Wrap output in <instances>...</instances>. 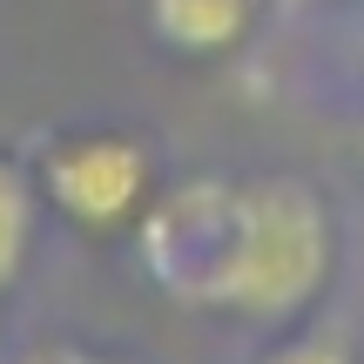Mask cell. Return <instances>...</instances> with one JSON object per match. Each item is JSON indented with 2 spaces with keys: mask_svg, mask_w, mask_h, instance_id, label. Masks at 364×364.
<instances>
[{
  "mask_svg": "<svg viewBox=\"0 0 364 364\" xmlns=\"http://www.w3.org/2000/svg\"><path fill=\"white\" fill-rule=\"evenodd\" d=\"M331 263H338V230L324 196L297 176H243L230 189V223L203 311L243 324H297L324 297Z\"/></svg>",
  "mask_w": 364,
  "mask_h": 364,
  "instance_id": "1",
  "label": "cell"
},
{
  "mask_svg": "<svg viewBox=\"0 0 364 364\" xmlns=\"http://www.w3.org/2000/svg\"><path fill=\"white\" fill-rule=\"evenodd\" d=\"M27 169H34L41 209H54L68 230L95 236V243L135 236V223L162 196L156 149L129 129H102V122L95 129H61Z\"/></svg>",
  "mask_w": 364,
  "mask_h": 364,
  "instance_id": "2",
  "label": "cell"
},
{
  "mask_svg": "<svg viewBox=\"0 0 364 364\" xmlns=\"http://www.w3.org/2000/svg\"><path fill=\"white\" fill-rule=\"evenodd\" d=\"M142 27L182 61H223L250 41L257 0H142Z\"/></svg>",
  "mask_w": 364,
  "mask_h": 364,
  "instance_id": "3",
  "label": "cell"
},
{
  "mask_svg": "<svg viewBox=\"0 0 364 364\" xmlns=\"http://www.w3.org/2000/svg\"><path fill=\"white\" fill-rule=\"evenodd\" d=\"M34 223H41V189L34 169L0 156V290L21 284L27 257H34Z\"/></svg>",
  "mask_w": 364,
  "mask_h": 364,
  "instance_id": "4",
  "label": "cell"
},
{
  "mask_svg": "<svg viewBox=\"0 0 364 364\" xmlns=\"http://www.w3.org/2000/svg\"><path fill=\"white\" fill-rule=\"evenodd\" d=\"M263 364H358L351 344L331 338V331H290V338H277L270 351H263Z\"/></svg>",
  "mask_w": 364,
  "mask_h": 364,
  "instance_id": "5",
  "label": "cell"
},
{
  "mask_svg": "<svg viewBox=\"0 0 364 364\" xmlns=\"http://www.w3.org/2000/svg\"><path fill=\"white\" fill-rule=\"evenodd\" d=\"M21 364H129V358H108V351H88V344H34Z\"/></svg>",
  "mask_w": 364,
  "mask_h": 364,
  "instance_id": "6",
  "label": "cell"
}]
</instances>
